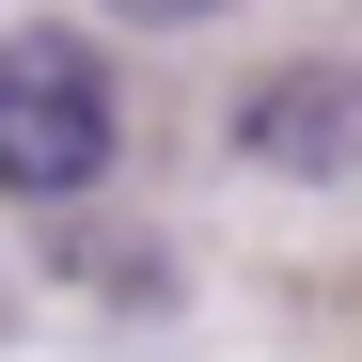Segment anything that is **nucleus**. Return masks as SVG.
I'll return each instance as SVG.
<instances>
[{"label": "nucleus", "mask_w": 362, "mask_h": 362, "mask_svg": "<svg viewBox=\"0 0 362 362\" xmlns=\"http://www.w3.org/2000/svg\"><path fill=\"white\" fill-rule=\"evenodd\" d=\"M127 158V95L79 32H0V189L16 205H79Z\"/></svg>", "instance_id": "f257e3e1"}, {"label": "nucleus", "mask_w": 362, "mask_h": 362, "mask_svg": "<svg viewBox=\"0 0 362 362\" xmlns=\"http://www.w3.org/2000/svg\"><path fill=\"white\" fill-rule=\"evenodd\" d=\"M221 142L252 158V173H299V189H331V173L362 158V79L346 64H284V79H252L221 110Z\"/></svg>", "instance_id": "f03ea898"}, {"label": "nucleus", "mask_w": 362, "mask_h": 362, "mask_svg": "<svg viewBox=\"0 0 362 362\" xmlns=\"http://www.w3.org/2000/svg\"><path fill=\"white\" fill-rule=\"evenodd\" d=\"M127 32H205V16H236V0H110Z\"/></svg>", "instance_id": "7ed1b4c3"}]
</instances>
